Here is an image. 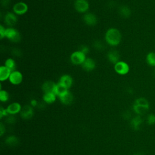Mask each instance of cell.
<instances>
[{"label": "cell", "mask_w": 155, "mask_h": 155, "mask_svg": "<svg viewBox=\"0 0 155 155\" xmlns=\"http://www.w3.org/2000/svg\"><path fill=\"white\" fill-rule=\"evenodd\" d=\"M86 58V54L80 50L73 52L70 58L71 62L74 65H82Z\"/></svg>", "instance_id": "4"}, {"label": "cell", "mask_w": 155, "mask_h": 155, "mask_svg": "<svg viewBox=\"0 0 155 155\" xmlns=\"http://www.w3.org/2000/svg\"><path fill=\"white\" fill-rule=\"evenodd\" d=\"M74 6L75 10L81 13H86L89 9V4L87 0H76Z\"/></svg>", "instance_id": "7"}, {"label": "cell", "mask_w": 155, "mask_h": 155, "mask_svg": "<svg viewBox=\"0 0 155 155\" xmlns=\"http://www.w3.org/2000/svg\"><path fill=\"white\" fill-rule=\"evenodd\" d=\"M56 84L51 81H45L42 85V90L44 93H54Z\"/></svg>", "instance_id": "14"}, {"label": "cell", "mask_w": 155, "mask_h": 155, "mask_svg": "<svg viewBox=\"0 0 155 155\" xmlns=\"http://www.w3.org/2000/svg\"><path fill=\"white\" fill-rule=\"evenodd\" d=\"M18 21V17L13 12H7L4 16V22L5 24L10 27H13Z\"/></svg>", "instance_id": "8"}, {"label": "cell", "mask_w": 155, "mask_h": 155, "mask_svg": "<svg viewBox=\"0 0 155 155\" xmlns=\"http://www.w3.org/2000/svg\"><path fill=\"white\" fill-rule=\"evenodd\" d=\"M59 99L62 103L65 105H69L73 101V96L72 94L68 91L63 96L59 97Z\"/></svg>", "instance_id": "19"}, {"label": "cell", "mask_w": 155, "mask_h": 155, "mask_svg": "<svg viewBox=\"0 0 155 155\" xmlns=\"http://www.w3.org/2000/svg\"><path fill=\"white\" fill-rule=\"evenodd\" d=\"M6 142L9 145H15L17 142V139L15 136H10L7 138Z\"/></svg>", "instance_id": "28"}, {"label": "cell", "mask_w": 155, "mask_h": 155, "mask_svg": "<svg viewBox=\"0 0 155 155\" xmlns=\"http://www.w3.org/2000/svg\"><path fill=\"white\" fill-rule=\"evenodd\" d=\"M107 57L109 62L113 64L114 65L120 61V54L116 50H111L109 51L107 53Z\"/></svg>", "instance_id": "11"}, {"label": "cell", "mask_w": 155, "mask_h": 155, "mask_svg": "<svg viewBox=\"0 0 155 155\" xmlns=\"http://www.w3.org/2000/svg\"><path fill=\"white\" fill-rule=\"evenodd\" d=\"M28 7L26 3L24 2H18L13 6V12L16 15H22L27 13Z\"/></svg>", "instance_id": "6"}, {"label": "cell", "mask_w": 155, "mask_h": 155, "mask_svg": "<svg viewBox=\"0 0 155 155\" xmlns=\"http://www.w3.org/2000/svg\"><path fill=\"white\" fill-rule=\"evenodd\" d=\"M73 82V80L72 77L70 75L67 74L62 75L61 76V78L59 79V83L63 85L64 86L67 87L68 89L70 88L72 86Z\"/></svg>", "instance_id": "13"}, {"label": "cell", "mask_w": 155, "mask_h": 155, "mask_svg": "<svg viewBox=\"0 0 155 155\" xmlns=\"http://www.w3.org/2000/svg\"><path fill=\"white\" fill-rule=\"evenodd\" d=\"M56 95L54 93H44L43 96V100L47 104H51L56 101Z\"/></svg>", "instance_id": "22"}, {"label": "cell", "mask_w": 155, "mask_h": 155, "mask_svg": "<svg viewBox=\"0 0 155 155\" xmlns=\"http://www.w3.org/2000/svg\"><path fill=\"white\" fill-rule=\"evenodd\" d=\"M31 105H32L33 106H35V105L37 104V102H36V101H35V100H33V101H31Z\"/></svg>", "instance_id": "36"}, {"label": "cell", "mask_w": 155, "mask_h": 155, "mask_svg": "<svg viewBox=\"0 0 155 155\" xmlns=\"http://www.w3.org/2000/svg\"><path fill=\"white\" fill-rule=\"evenodd\" d=\"M4 65L7 67L8 68H9L12 71H13L15 70H16V62L15 61V59H13V58H8L5 60V63H4Z\"/></svg>", "instance_id": "23"}, {"label": "cell", "mask_w": 155, "mask_h": 155, "mask_svg": "<svg viewBox=\"0 0 155 155\" xmlns=\"http://www.w3.org/2000/svg\"><path fill=\"white\" fill-rule=\"evenodd\" d=\"M12 72V71L5 65H1L0 67V81L2 82L8 79Z\"/></svg>", "instance_id": "16"}, {"label": "cell", "mask_w": 155, "mask_h": 155, "mask_svg": "<svg viewBox=\"0 0 155 155\" xmlns=\"http://www.w3.org/2000/svg\"><path fill=\"white\" fill-rule=\"evenodd\" d=\"M22 109L21 105L18 103V102H13L10 104L7 108H6V110L7 111L8 114H10L11 115L17 114L19 112H21Z\"/></svg>", "instance_id": "15"}, {"label": "cell", "mask_w": 155, "mask_h": 155, "mask_svg": "<svg viewBox=\"0 0 155 155\" xmlns=\"http://www.w3.org/2000/svg\"><path fill=\"white\" fill-rule=\"evenodd\" d=\"M68 91V90L67 87H65V86H64L63 85L61 84L59 82L58 84H56L55 90H54V93L56 94V95L57 96H58L59 97L63 96L64 94H65Z\"/></svg>", "instance_id": "18"}, {"label": "cell", "mask_w": 155, "mask_h": 155, "mask_svg": "<svg viewBox=\"0 0 155 155\" xmlns=\"http://www.w3.org/2000/svg\"><path fill=\"white\" fill-rule=\"evenodd\" d=\"M7 121L8 122H10V123H11L12 121V122L15 121V119H14V117H13V116H10L9 117H8L7 119Z\"/></svg>", "instance_id": "35"}, {"label": "cell", "mask_w": 155, "mask_h": 155, "mask_svg": "<svg viewBox=\"0 0 155 155\" xmlns=\"http://www.w3.org/2000/svg\"><path fill=\"white\" fill-rule=\"evenodd\" d=\"M0 134L1 136H2L3 134V133L5 132V128L4 127L2 124H1V126H0Z\"/></svg>", "instance_id": "34"}, {"label": "cell", "mask_w": 155, "mask_h": 155, "mask_svg": "<svg viewBox=\"0 0 155 155\" xmlns=\"http://www.w3.org/2000/svg\"><path fill=\"white\" fill-rule=\"evenodd\" d=\"M93 47L94 48L97 50H102L104 48V44L99 40H97L94 42L93 43Z\"/></svg>", "instance_id": "26"}, {"label": "cell", "mask_w": 155, "mask_h": 155, "mask_svg": "<svg viewBox=\"0 0 155 155\" xmlns=\"http://www.w3.org/2000/svg\"><path fill=\"white\" fill-rule=\"evenodd\" d=\"M142 120L141 117L140 116H137L131 120V125L134 129L138 130L142 124Z\"/></svg>", "instance_id": "24"}, {"label": "cell", "mask_w": 155, "mask_h": 155, "mask_svg": "<svg viewBox=\"0 0 155 155\" xmlns=\"http://www.w3.org/2000/svg\"><path fill=\"white\" fill-rule=\"evenodd\" d=\"M147 122L149 125H154L155 124V115L150 114L147 117Z\"/></svg>", "instance_id": "27"}, {"label": "cell", "mask_w": 155, "mask_h": 155, "mask_svg": "<svg viewBox=\"0 0 155 155\" xmlns=\"http://www.w3.org/2000/svg\"><path fill=\"white\" fill-rule=\"evenodd\" d=\"M105 40L110 46H117L122 40L121 33L116 28H110L105 34Z\"/></svg>", "instance_id": "1"}, {"label": "cell", "mask_w": 155, "mask_h": 155, "mask_svg": "<svg viewBox=\"0 0 155 155\" xmlns=\"http://www.w3.org/2000/svg\"><path fill=\"white\" fill-rule=\"evenodd\" d=\"M9 99L8 93L4 90H1L0 91V100L2 102H6Z\"/></svg>", "instance_id": "25"}, {"label": "cell", "mask_w": 155, "mask_h": 155, "mask_svg": "<svg viewBox=\"0 0 155 155\" xmlns=\"http://www.w3.org/2000/svg\"><path fill=\"white\" fill-rule=\"evenodd\" d=\"M114 70L118 74L125 75L130 71V66L127 62L120 61L114 65Z\"/></svg>", "instance_id": "5"}, {"label": "cell", "mask_w": 155, "mask_h": 155, "mask_svg": "<svg viewBox=\"0 0 155 155\" xmlns=\"http://www.w3.org/2000/svg\"><path fill=\"white\" fill-rule=\"evenodd\" d=\"M83 20L87 25L90 26L95 25L97 23V16L91 13H85L83 16Z\"/></svg>", "instance_id": "10"}, {"label": "cell", "mask_w": 155, "mask_h": 155, "mask_svg": "<svg viewBox=\"0 0 155 155\" xmlns=\"http://www.w3.org/2000/svg\"><path fill=\"white\" fill-rule=\"evenodd\" d=\"M12 53L16 56H20L21 55V51L18 48H13Z\"/></svg>", "instance_id": "32"}, {"label": "cell", "mask_w": 155, "mask_h": 155, "mask_svg": "<svg viewBox=\"0 0 155 155\" xmlns=\"http://www.w3.org/2000/svg\"><path fill=\"white\" fill-rule=\"evenodd\" d=\"M7 114H8V113H7L6 109H4L1 107V109H0V117L2 118L4 116L7 115Z\"/></svg>", "instance_id": "33"}, {"label": "cell", "mask_w": 155, "mask_h": 155, "mask_svg": "<svg viewBox=\"0 0 155 155\" xmlns=\"http://www.w3.org/2000/svg\"><path fill=\"white\" fill-rule=\"evenodd\" d=\"M21 116L24 119H30L33 116V109L29 105H25L21 111Z\"/></svg>", "instance_id": "17"}, {"label": "cell", "mask_w": 155, "mask_h": 155, "mask_svg": "<svg viewBox=\"0 0 155 155\" xmlns=\"http://www.w3.org/2000/svg\"><path fill=\"white\" fill-rule=\"evenodd\" d=\"M8 80L13 85H19L23 80V75L19 71L15 70L11 73Z\"/></svg>", "instance_id": "9"}, {"label": "cell", "mask_w": 155, "mask_h": 155, "mask_svg": "<svg viewBox=\"0 0 155 155\" xmlns=\"http://www.w3.org/2000/svg\"><path fill=\"white\" fill-rule=\"evenodd\" d=\"M81 65L85 71H91L96 67V62L92 58H87Z\"/></svg>", "instance_id": "12"}, {"label": "cell", "mask_w": 155, "mask_h": 155, "mask_svg": "<svg viewBox=\"0 0 155 155\" xmlns=\"http://www.w3.org/2000/svg\"><path fill=\"white\" fill-rule=\"evenodd\" d=\"M5 31L6 28L2 25H0V39H2L3 38H5Z\"/></svg>", "instance_id": "29"}, {"label": "cell", "mask_w": 155, "mask_h": 155, "mask_svg": "<svg viewBox=\"0 0 155 155\" xmlns=\"http://www.w3.org/2000/svg\"><path fill=\"white\" fill-rule=\"evenodd\" d=\"M147 64L152 67H155V52L150 51L147 53L145 58Z\"/></svg>", "instance_id": "21"}, {"label": "cell", "mask_w": 155, "mask_h": 155, "mask_svg": "<svg viewBox=\"0 0 155 155\" xmlns=\"http://www.w3.org/2000/svg\"><path fill=\"white\" fill-rule=\"evenodd\" d=\"M5 38L12 42H19L21 39L20 32L13 27H8L6 28Z\"/></svg>", "instance_id": "3"}, {"label": "cell", "mask_w": 155, "mask_h": 155, "mask_svg": "<svg viewBox=\"0 0 155 155\" xmlns=\"http://www.w3.org/2000/svg\"><path fill=\"white\" fill-rule=\"evenodd\" d=\"M149 102L144 97L137 98L134 104L133 110L138 114H143L149 109Z\"/></svg>", "instance_id": "2"}, {"label": "cell", "mask_w": 155, "mask_h": 155, "mask_svg": "<svg viewBox=\"0 0 155 155\" xmlns=\"http://www.w3.org/2000/svg\"><path fill=\"white\" fill-rule=\"evenodd\" d=\"M119 13L123 18H127L130 17L131 13V11L129 7L124 5H121L119 8Z\"/></svg>", "instance_id": "20"}, {"label": "cell", "mask_w": 155, "mask_h": 155, "mask_svg": "<svg viewBox=\"0 0 155 155\" xmlns=\"http://www.w3.org/2000/svg\"><path fill=\"white\" fill-rule=\"evenodd\" d=\"M79 50L81 51H82L83 53H84L85 54H86L88 53V52L90 51V49H89V47L87 45H83L81 46Z\"/></svg>", "instance_id": "30"}, {"label": "cell", "mask_w": 155, "mask_h": 155, "mask_svg": "<svg viewBox=\"0 0 155 155\" xmlns=\"http://www.w3.org/2000/svg\"><path fill=\"white\" fill-rule=\"evenodd\" d=\"M10 3V0H1V4L4 7H7L9 5Z\"/></svg>", "instance_id": "31"}]
</instances>
